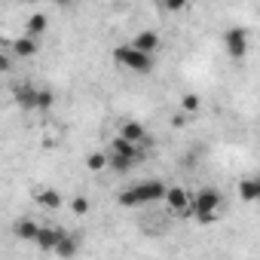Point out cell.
<instances>
[{"label":"cell","mask_w":260,"mask_h":260,"mask_svg":"<svg viewBox=\"0 0 260 260\" xmlns=\"http://www.w3.org/2000/svg\"><path fill=\"white\" fill-rule=\"evenodd\" d=\"M166 190H169V184H162V181H156V178L138 181V184L125 187V190L119 193V205H122V208H141V205H150V202L166 199Z\"/></svg>","instance_id":"6da1fadb"},{"label":"cell","mask_w":260,"mask_h":260,"mask_svg":"<svg viewBox=\"0 0 260 260\" xmlns=\"http://www.w3.org/2000/svg\"><path fill=\"white\" fill-rule=\"evenodd\" d=\"M13 98L19 107L25 110H49L55 104V95L52 89H40V86H31V83H13Z\"/></svg>","instance_id":"7a4b0ae2"},{"label":"cell","mask_w":260,"mask_h":260,"mask_svg":"<svg viewBox=\"0 0 260 260\" xmlns=\"http://www.w3.org/2000/svg\"><path fill=\"white\" fill-rule=\"evenodd\" d=\"M220 211V190L217 187H202L193 193V220L196 223H214Z\"/></svg>","instance_id":"3957f363"},{"label":"cell","mask_w":260,"mask_h":260,"mask_svg":"<svg viewBox=\"0 0 260 260\" xmlns=\"http://www.w3.org/2000/svg\"><path fill=\"white\" fill-rule=\"evenodd\" d=\"M113 61L125 71H132V74H150L153 71V55H144V52L132 49L128 43H119L113 49Z\"/></svg>","instance_id":"277c9868"},{"label":"cell","mask_w":260,"mask_h":260,"mask_svg":"<svg viewBox=\"0 0 260 260\" xmlns=\"http://www.w3.org/2000/svg\"><path fill=\"white\" fill-rule=\"evenodd\" d=\"M107 153H113V156H122V159H132L135 166H141L144 159H147V153L141 150V147H135V144H128V141H122L119 135L107 144Z\"/></svg>","instance_id":"5b68a950"},{"label":"cell","mask_w":260,"mask_h":260,"mask_svg":"<svg viewBox=\"0 0 260 260\" xmlns=\"http://www.w3.org/2000/svg\"><path fill=\"white\" fill-rule=\"evenodd\" d=\"M223 46H226V52H230L233 58H242V55L248 52V31H245V28H230V31L223 34Z\"/></svg>","instance_id":"8992f818"},{"label":"cell","mask_w":260,"mask_h":260,"mask_svg":"<svg viewBox=\"0 0 260 260\" xmlns=\"http://www.w3.org/2000/svg\"><path fill=\"white\" fill-rule=\"evenodd\" d=\"M128 46L138 49V52H144V55H156L159 46H162V37H159L156 31H141V34L132 37V43H128Z\"/></svg>","instance_id":"52a82bcc"},{"label":"cell","mask_w":260,"mask_h":260,"mask_svg":"<svg viewBox=\"0 0 260 260\" xmlns=\"http://www.w3.org/2000/svg\"><path fill=\"white\" fill-rule=\"evenodd\" d=\"M40 52V40H34V37H16L13 43H10V55H16V58H34Z\"/></svg>","instance_id":"ba28073f"},{"label":"cell","mask_w":260,"mask_h":260,"mask_svg":"<svg viewBox=\"0 0 260 260\" xmlns=\"http://www.w3.org/2000/svg\"><path fill=\"white\" fill-rule=\"evenodd\" d=\"M119 138L144 150V144H147V128H144L141 122H132V119H128V122H122V132H119Z\"/></svg>","instance_id":"9c48e42d"},{"label":"cell","mask_w":260,"mask_h":260,"mask_svg":"<svg viewBox=\"0 0 260 260\" xmlns=\"http://www.w3.org/2000/svg\"><path fill=\"white\" fill-rule=\"evenodd\" d=\"M166 205H169L172 214H175V211L193 205V193H190L187 187H169V190H166Z\"/></svg>","instance_id":"30bf717a"},{"label":"cell","mask_w":260,"mask_h":260,"mask_svg":"<svg viewBox=\"0 0 260 260\" xmlns=\"http://www.w3.org/2000/svg\"><path fill=\"white\" fill-rule=\"evenodd\" d=\"M61 233H64V230H58V226H43V223H40V230H37V236H34V245H37L40 251H55Z\"/></svg>","instance_id":"8fae6325"},{"label":"cell","mask_w":260,"mask_h":260,"mask_svg":"<svg viewBox=\"0 0 260 260\" xmlns=\"http://www.w3.org/2000/svg\"><path fill=\"white\" fill-rule=\"evenodd\" d=\"M46 28H49V16H46V13H31L28 22H25V37L40 40V37L46 34Z\"/></svg>","instance_id":"7c38bea8"},{"label":"cell","mask_w":260,"mask_h":260,"mask_svg":"<svg viewBox=\"0 0 260 260\" xmlns=\"http://www.w3.org/2000/svg\"><path fill=\"white\" fill-rule=\"evenodd\" d=\"M37 230H40V223H37L34 217H19V220L13 223V236L22 239V242H34Z\"/></svg>","instance_id":"4fadbf2b"},{"label":"cell","mask_w":260,"mask_h":260,"mask_svg":"<svg viewBox=\"0 0 260 260\" xmlns=\"http://www.w3.org/2000/svg\"><path fill=\"white\" fill-rule=\"evenodd\" d=\"M77 251H80V236L61 233V239H58V245H55V254H58L61 260H71V257H77Z\"/></svg>","instance_id":"5bb4252c"},{"label":"cell","mask_w":260,"mask_h":260,"mask_svg":"<svg viewBox=\"0 0 260 260\" xmlns=\"http://www.w3.org/2000/svg\"><path fill=\"white\" fill-rule=\"evenodd\" d=\"M37 205H43V208H49V211H55V208H61L64 205V196L58 193V190H52V187H43V190H37Z\"/></svg>","instance_id":"9a60e30c"},{"label":"cell","mask_w":260,"mask_h":260,"mask_svg":"<svg viewBox=\"0 0 260 260\" xmlns=\"http://www.w3.org/2000/svg\"><path fill=\"white\" fill-rule=\"evenodd\" d=\"M239 199H242V202H257V199H260V181H257V178L239 181Z\"/></svg>","instance_id":"2e32d148"},{"label":"cell","mask_w":260,"mask_h":260,"mask_svg":"<svg viewBox=\"0 0 260 260\" xmlns=\"http://www.w3.org/2000/svg\"><path fill=\"white\" fill-rule=\"evenodd\" d=\"M107 169H110V172H119V175H125V172H132V169H135V162H132V159H122V156H113V153H107Z\"/></svg>","instance_id":"e0dca14e"},{"label":"cell","mask_w":260,"mask_h":260,"mask_svg":"<svg viewBox=\"0 0 260 260\" xmlns=\"http://www.w3.org/2000/svg\"><path fill=\"white\" fill-rule=\"evenodd\" d=\"M71 211H74L77 217H86V214L92 211V202H89L86 196H71Z\"/></svg>","instance_id":"ac0fdd59"},{"label":"cell","mask_w":260,"mask_h":260,"mask_svg":"<svg viewBox=\"0 0 260 260\" xmlns=\"http://www.w3.org/2000/svg\"><path fill=\"white\" fill-rule=\"evenodd\" d=\"M86 169L89 172H104L107 169V153H89L86 156Z\"/></svg>","instance_id":"d6986e66"},{"label":"cell","mask_w":260,"mask_h":260,"mask_svg":"<svg viewBox=\"0 0 260 260\" xmlns=\"http://www.w3.org/2000/svg\"><path fill=\"white\" fill-rule=\"evenodd\" d=\"M199 104H202L199 95H196V92H187V95L181 98V113H193V110H199Z\"/></svg>","instance_id":"ffe728a7"},{"label":"cell","mask_w":260,"mask_h":260,"mask_svg":"<svg viewBox=\"0 0 260 260\" xmlns=\"http://www.w3.org/2000/svg\"><path fill=\"white\" fill-rule=\"evenodd\" d=\"M13 71V55L7 49H0V74H10Z\"/></svg>","instance_id":"44dd1931"},{"label":"cell","mask_w":260,"mask_h":260,"mask_svg":"<svg viewBox=\"0 0 260 260\" xmlns=\"http://www.w3.org/2000/svg\"><path fill=\"white\" fill-rule=\"evenodd\" d=\"M175 217H178V220H193V205H187V208L175 211Z\"/></svg>","instance_id":"7402d4cb"},{"label":"cell","mask_w":260,"mask_h":260,"mask_svg":"<svg viewBox=\"0 0 260 260\" xmlns=\"http://www.w3.org/2000/svg\"><path fill=\"white\" fill-rule=\"evenodd\" d=\"M172 125H175V128L187 125V116H184V113H175V116H172Z\"/></svg>","instance_id":"603a6c76"}]
</instances>
